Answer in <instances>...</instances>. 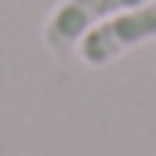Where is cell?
Wrapping results in <instances>:
<instances>
[{
    "label": "cell",
    "mask_w": 156,
    "mask_h": 156,
    "mask_svg": "<svg viewBox=\"0 0 156 156\" xmlns=\"http://www.w3.org/2000/svg\"><path fill=\"white\" fill-rule=\"evenodd\" d=\"M138 4L145 0H58L44 22V44L55 55H69L76 51L83 33H91L98 22L113 18L127 7H138Z\"/></svg>",
    "instance_id": "7a4b0ae2"
},
{
    "label": "cell",
    "mask_w": 156,
    "mask_h": 156,
    "mask_svg": "<svg viewBox=\"0 0 156 156\" xmlns=\"http://www.w3.org/2000/svg\"><path fill=\"white\" fill-rule=\"evenodd\" d=\"M145 40H156V0H145L138 7H127L113 18L98 22L91 33H83V40L76 44V55L98 69Z\"/></svg>",
    "instance_id": "6da1fadb"
}]
</instances>
